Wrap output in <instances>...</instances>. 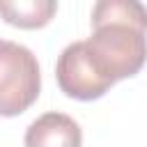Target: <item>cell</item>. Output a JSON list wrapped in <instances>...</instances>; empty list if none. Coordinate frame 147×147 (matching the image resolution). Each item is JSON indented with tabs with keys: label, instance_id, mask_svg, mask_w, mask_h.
I'll return each instance as SVG.
<instances>
[{
	"label": "cell",
	"instance_id": "obj_4",
	"mask_svg": "<svg viewBox=\"0 0 147 147\" xmlns=\"http://www.w3.org/2000/svg\"><path fill=\"white\" fill-rule=\"evenodd\" d=\"M25 147H83L80 124L64 113H44L28 129L23 138Z\"/></svg>",
	"mask_w": 147,
	"mask_h": 147
},
{
	"label": "cell",
	"instance_id": "obj_1",
	"mask_svg": "<svg viewBox=\"0 0 147 147\" xmlns=\"http://www.w3.org/2000/svg\"><path fill=\"white\" fill-rule=\"evenodd\" d=\"M90 62L110 85L147 64V7L136 0H101L92 7V34L83 39Z\"/></svg>",
	"mask_w": 147,
	"mask_h": 147
},
{
	"label": "cell",
	"instance_id": "obj_2",
	"mask_svg": "<svg viewBox=\"0 0 147 147\" xmlns=\"http://www.w3.org/2000/svg\"><path fill=\"white\" fill-rule=\"evenodd\" d=\"M41 92L37 55L16 41L0 39V117L25 113Z\"/></svg>",
	"mask_w": 147,
	"mask_h": 147
},
{
	"label": "cell",
	"instance_id": "obj_3",
	"mask_svg": "<svg viewBox=\"0 0 147 147\" xmlns=\"http://www.w3.org/2000/svg\"><path fill=\"white\" fill-rule=\"evenodd\" d=\"M55 78L60 90L76 101H96L113 87L106 78L99 76V71L90 62L83 41L69 44L60 53L55 64Z\"/></svg>",
	"mask_w": 147,
	"mask_h": 147
},
{
	"label": "cell",
	"instance_id": "obj_5",
	"mask_svg": "<svg viewBox=\"0 0 147 147\" xmlns=\"http://www.w3.org/2000/svg\"><path fill=\"white\" fill-rule=\"evenodd\" d=\"M55 11V0H0V18L23 30H37L48 25Z\"/></svg>",
	"mask_w": 147,
	"mask_h": 147
}]
</instances>
